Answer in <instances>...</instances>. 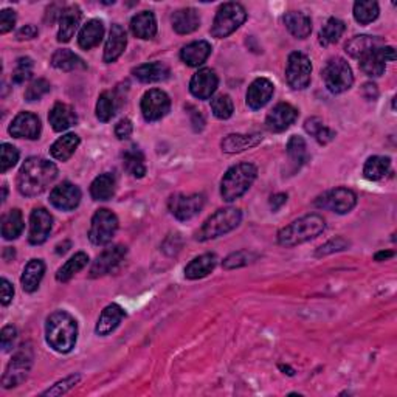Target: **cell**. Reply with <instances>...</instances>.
<instances>
[{"mask_svg": "<svg viewBox=\"0 0 397 397\" xmlns=\"http://www.w3.org/2000/svg\"><path fill=\"white\" fill-rule=\"evenodd\" d=\"M58 177V168L51 161L30 157L20 166L17 174V190L22 196L36 197L42 194Z\"/></svg>", "mask_w": 397, "mask_h": 397, "instance_id": "obj_1", "label": "cell"}, {"mask_svg": "<svg viewBox=\"0 0 397 397\" xmlns=\"http://www.w3.org/2000/svg\"><path fill=\"white\" fill-rule=\"evenodd\" d=\"M45 340L56 353H70L78 340L76 320L65 311L53 312L45 323Z\"/></svg>", "mask_w": 397, "mask_h": 397, "instance_id": "obj_2", "label": "cell"}, {"mask_svg": "<svg viewBox=\"0 0 397 397\" xmlns=\"http://www.w3.org/2000/svg\"><path fill=\"white\" fill-rule=\"evenodd\" d=\"M326 222L320 214H307L278 232V242L282 247H295L320 236L325 232Z\"/></svg>", "mask_w": 397, "mask_h": 397, "instance_id": "obj_3", "label": "cell"}, {"mask_svg": "<svg viewBox=\"0 0 397 397\" xmlns=\"http://www.w3.org/2000/svg\"><path fill=\"white\" fill-rule=\"evenodd\" d=\"M258 170L252 163H239L232 166L220 181V196L225 202H233L250 190L257 180Z\"/></svg>", "mask_w": 397, "mask_h": 397, "instance_id": "obj_4", "label": "cell"}, {"mask_svg": "<svg viewBox=\"0 0 397 397\" xmlns=\"http://www.w3.org/2000/svg\"><path fill=\"white\" fill-rule=\"evenodd\" d=\"M242 220V213L238 208L228 206L222 208V210L216 211L211 218H208L206 222L197 233V241L205 242L210 239H216L219 236L230 233L234 230Z\"/></svg>", "mask_w": 397, "mask_h": 397, "instance_id": "obj_5", "label": "cell"}, {"mask_svg": "<svg viewBox=\"0 0 397 397\" xmlns=\"http://www.w3.org/2000/svg\"><path fill=\"white\" fill-rule=\"evenodd\" d=\"M247 13L241 3H224L218 10L211 25V36L218 39H224L236 31L239 26L245 22Z\"/></svg>", "mask_w": 397, "mask_h": 397, "instance_id": "obj_6", "label": "cell"}, {"mask_svg": "<svg viewBox=\"0 0 397 397\" xmlns=\"http://www.w3.org/2000/svg\"><path fill=\"white\" fill-rule=\"evenodd\" d=\"M323 81L331 93H343L351 89L354 84V75L349 65L343 58L329 59L323 69Z\"/></svg>", "mask_w": 397, "mask_h": 397, "instance_id": "obj_7", "label": "cell"}, {"mask_svg": "<svg viewBox=\"0 0 397 397\" xmlns=\"http://www.w3.org/2000/svg\"><path fill=\"white\" fill-rule=\"evenodd\" d=\"M118 230V218L107 208H101L93 214L89 230V239L95 245H106L115 236Z\"/></svg>", "mask_w": 397, "mask_h": 397, "instance_id": "obj_8", "label": "cell"}, {"mask_svg": "<svg viewBox=\"0 0 397 397\" xmlns=\"http://www.w3.org/2000/svg\"><path fill=\"white\" fill-rule=\"evenodd\" d=\"M33 365V349L30 345L20 346L19 351L13 355V360L10 362L8 368L3 374L2 385L3 388H15L20 385L29 375Z\"/></svg>", "mask_w": 397, "mask_h": 397, "instance_id": "obj_9", "label": "cell"}, {"mask_svg": "<svg viewBox=\"0 0 397 397\" xmlns=\"http://www.w3.org/2000/svg\"><path fill=\"white\" fill-rule=\"evenodd\" d=\"M312 64L305 53L293 51L287 59L286 79L293 90H305L311 84Z\"/></svg>", "mask_w": 397, "mask_h": 397, "instance_id": "obj_10", "label": "cell"}, {"mask_svg": "<svg viewBox=\"0 0 397 397\" xmlns=\"http://www.w3.org/2000/svg\"><path fill=\"white\" fill-rule=\"evenodd\" d=\"M357 205V196L348 188H335V190L321 194L315 200V206L321 210H329L337 214H346Z\"/></svg>", "mask_w": 397, "mask_h": 397, "instance_id": "obj_11", "label": "cell"}, {"mask_svg": "<svg viewBox=\"0 0 397 397\" xmlns=\"http://www.w3.org/2000/svg\"><path fill=\"white\" fill-rule=\"evenodd\" d=\"M396 53L393 47L382 45L359 58V64L362 72L371 78L382 76L385 73L387 60H394Z\"/></svg>", "mask_w": 397, "mask_h": 397, "instance_id": "obj_12", "label": "cell"}, {"mask_svg": "<svg viewBox=\"0 0 397 397\" xmlns=\"http://www.w3.org/2000/svg\"><path fill=\"white\" fill-rule=\"evenodd\" d=\"M205 205L204 194H176L168 202L171 214L179 220H190L202 211Z\"/></svg>", "mask_w": 397, "mask_h": 397, "instance_id": "obj_13", "label": "cell"}, {"mask_svg": "<svg viewBox=\"0 0 397 397\" xmlns=\"http://www.w3.org/2000/svg\"><path fill=\"white\" fill-rule=\"evenodd\" d=\"M171 109V99L160 89L147 90L141 98V113L146 121H159Z\"/></svg>", "mask_w": 397, "mask_h": 397, "instance_id": "obj_14", "label": "cell"}, {"mask_svg": "<svg viewBox=\"0 0 397 397\" xmlns=\"http://www.w3.org/2000/svg\"><path fill=\"white\" fill-rule=\"evenodd\" d=\"M126 253L127 248L124 245H113L111 248H106V250L93 261L89 272L90 278L104 277V275H109L111 272L115 270L121 264V261L126 258Z\"/></svg>", "mask_w": 397, "mask_h": 397, "instance_id": "obj_15", "label": "cell"}, {"mask_svg": "<svg viewBox=\"0 0 397 397\" xmlns=\"http://www.w3.org/2000/svg\"><path fill=\"white\" fill-rule=\"evenodd\" d=\"M53 228V216L45 208H35L30 216L29 241L33 245H40L49 239Z\"/></svg>", "mask_w": 397, "mask_h": 397, "instance_id": "obj_16", "label": "cell"}, {"mask_svg": "<svg viewBox=\"0 0 397 397\" xmlns=\"http://www.w3.org/2000/svg\"><path fill=\"white\" fill-rule=\"evenodd\" d=\"M81 202V190L70 184V181H63V184L55 186L50 193V204L63 211H72L79 205Z\"/></svg>", "mask_w": 397, "mask_h": 397, "instance_id": "obj_17", "label": "cell"}, {"mask_svg": "<svg viewBox=\"0 0 397 397\" xmlns=\"http://www.w3.org/2000/svg\"><path fill=\"white\" fill-rule=\"evenodd\" d=\"M42 126L38 115L31 112H20L19 115L13 120V123L8 127V132L16 138H26L36 140L40 136Z\"/></svg>", "mask_w": 397, "mask_h": 397, "instance_id": "obj_18", "label": "cell"}, {"mask_svg": "<svg viewBox=\"0 0 397 397\" xmlns=\"http://www.w3.org/2000/svg\"><path fill=\"white\" fill-rule=\"evenodd\" d=\"M298 118V111L292 104L279 103L268 112L266 126L272 132H282L291 127Z\"/></svg>", "mask_w": 397, "mask_h": 397, "instance_id": "obj_19", "label": "cell"}, {"mask_svg": "<svg viewBox=\"0 0 397 397\" xmlns=\"http://www.w3.org/2000/svg\"><path fill=\"white\" fill-rule=\"evenodd\" d=\"M219 78L211 69H200L190 81V92L199 99H208L216 92Z\"/></svg>", "mask_w": 397, "mask_h": 397, "instance_id": "obj_20", "label": "cell"}, {"mask_svg": "<svg viewBox=\"0 0 397 397\" xmlns=\"http://www.w3.org/2000/svg\"><path fill=\"white\" fill-rule=\"evenodd\" d=\"M275 86L270 79L267 78H257L253 83L248 86L245 101L247 106L252 111H259L261 107H264L270 98L273 97Z\"/></svg>", "mask_w": 397, "mask_h": 397, "instance_id": "obj_21", "label": "cell"}, {"mask_svg": "<svg viewBox=\"0 0 397 397\" xmlns=\"http://www.w3.org/2000/svg\"><path fill=\"white\" fill-rule=\"evenodd\" d=\"M81 17H83V13H81L78 5L67 6V8L63 10V13L59 15V42H70L81 24Z\"/></svg>", "mask_w": 397, "mask_h": 397, "instance_id": "obj_22", "label": "cell"}, {"mask_svg": "<svg viewBox=\"0 0 397 397\" xmlns=\"http://www.w3.org/2000/svg\"><path fill=\"white\" fill-rule=\"evenodd\" d=\"M126 45H127V36L124 29L118 24H113L104 47V56H103L104 63L107 64L115 63V60L124 53Z\"/></svg>", "mask_w": 397, "mask_h": 397, "instance_id": "obj_23", "label": "cell"}, {"mask_svg": "<svg viewBox=\"0 0 397 397\" xmlns=\"http://www.w3.org/2000/svg\"><path fill=\"white\" fill-rule=\"evenodd\" d=\"M49 121L53 127V131L64 132L76 124L78 115L72 106L65 103H56L51 107V111L49 113Z\"/></svg>", "mask_w": 397, "mask_h": 397, "instance_id": "obj_24", "label": "cell"}, {"mask_svg": "<svg viewBox=\"0 0 397 397\" xmlns=\"http://www.w3.org/2000/svg\"><path fill=\"white\" fill-rule=\"evenodd\" d=\"M124 317L126 312L123 311V307L118 305H109L107 307H104L103 312H101L95 332L101 335V337H106V335H109L111 332L115 331Z\"/></svg>", "mask_w": 397, "mask_h": 397, "instance_id": "obj_25", "label": "cell"}, {"mask_svg": "<svg viewBox=\"0 0 397 397\" xmlns=\"http://www.w3.org/2000/svg\"><path fill=\"white\" fill-rule=\"evenodd\" d=\"M262 141V137L259 133H230L224 140H222V151L227 154H238L242 151L252 149V147L258 146Z\"/></svg>", "mask_w": 397, "mask_h": 397, "instance_id": "obj_26", "label": "cell"}, {"mask_svg": "<svg viewBox=\"0 0 397 397\" xmlns=\"http://www.w3.org/2000/svg\"><path fill=\"white\" fill-rule=\"evenodd\" d=\"M172 29L179 35H190L196 31L200 25V16L194 8H181L171 16Z\"/></svg>", "mask_w": 397, "mask_h": 397, "instance_id": "obj_27", "label": "cell"}, {"mask_svg": "<svg viewBox=\"0 0 397 397\" xmlns=\"http://www.w3.org/2000/svg\"><path fill=\"white\" fill-rule=\"evenodd\" d=\"M132 35L138 39H152L157 35V19L151 11L138 13L131 20Z\"/></svg>", "mask_w": 397, "mask_h": 397, "instance_id": "obj_28", "label": "cell"}, {"mask_svg": "<svg viewBox=\"0 0 397 397\" xmlns=\"http://www.w3.org/2000/svg\"><path fill=\"white\" fill-rule=\"evenodd\" d=\"M211 55V45L206 40H196L185 45L180 51V58L186 65L199 67Z\"/></svg>", "mask_w": 397, "mask_h": 397, "instance_id": "obj_29", "label": "cell"}, {"mask_svg": "<svg viewBox=\"0 0 397 397\" xmlns=\"http://www.w3.org/2000/svg\"><path fill=\"white\" fill-rule=\"evenodd\" d=\"M133 76H136L141 83H161V81H166L170 78L171 72L170 67L163 63H149L138 65L137 69L132 70Z\"/></svg>", "mask_w": 397, "mask_h": 397, "instance_id": "obj_30", "label": "cell"}, {"mask_svg": "<svg viewBox=\"0 0 397 397\" xmlns=\"http://www.w3.org/2000/svg\"><path fill=\"white\" fill-rule=\"evenodd\" d=\"M218 264V257L214 253H205L202 257L194 258L185 267V277L188 279H200L210 275Z\"/></svg>", "mask_w": 397, "mask_h": 397, "instance_id": "obj_31", "label": "cell"}, {"mask_svg": "<svg viewBox=\"0 0 397 397\" xmlns=\"http://www.w3.org/2000/svg\"><path fill=\"white\" fill-rule=\"evenodd\" d=\"M104 36V25L98 19H92L81 29L78 35V44L81 49L90 50L93 47L99 45Z\"/></svg>", "mask_w": 397, "mask_h": 397, "instance_id": "obj_32", "label": "cell"}, {"mask_svg": "<svg viewBox=\"0 0 397 397\" xmlns=\"http://www.w3.org/2000/svg\"><path fill=\"white\" fill-rule=\"evenodd\" d=\"M284 24L287 30L297 39H306L312 33V20L301 11H289L284 15Z\"/></svg>", "mask_w": 397, "mask_h": 397, "instance_id": "obj_33", "label": "cell"}, {"mask_svg": "<svg viewBox=\"0 0 397 397\" xmlns=\"http://www.w3.org/2000/svg\"><path fill=\"white\" fill-rule=\"evenodd\" d=\"M45 273V264L42 259H31L29 264L25 266L22 278H20V282H22V287L25 292L33 293L36 292L39 289L40 281L44 278Z\"/></svg>", "mask_w": 397, "mask_h": 397, "instance_id": "obj_34", "label": "cell"}, {"mask_svg": "<svg viewBox=\"0 0 397 397\" xmlns=\"http://www.w3.org/2000/svg\"><path fill=\"white\" fill-rule=\"evenodd\" d=\"M117 190V179L111 172H104L98 176L90 185V196L95 200H109L113 197Z\"/></svg>", "mask_w": 397, "mask_h": 397, "instance_id": "obj_35", "label": "cell"}, {"mask_svg": "<svg viewBox=\"0 0 397 397\" xmlns=\"http://www.w3.org/2000/svg\"><path fill=\"white\" fill-rule=\"evenodd\" d=\"M79 143H81V140L76 133H65V136L58 138L55 143L51 145V147H50L51 157L59 160V161L69 160L73 154H75V151L78 149Z\"/></svg>", "mask_w": 397, "mask_h": 397, "instance_id": "obj_36", "label": "cell"}, {"mask_svg": "<svg viewBox=\"0 0 397 397\" xmlns=\"http://www.w3.org/2000/svg\"><path fill=\"white\" fill-rule=\"evenodd\" d=\"M382 45H383V40L380 38L362 35V36H354L346 44L345 49L349 56L359 59L360 56L365 55V53L378 49V47H382Z\"/></svg>", "mask_w": 397, "mask_h": 397, "instance_id": "obj_37", "label": "cell"}, {"mask_svg": "<svg viewBox=\"0 0 397 397\" xmlns=\"http://www.w3.org/2000/svg\"><path fill=\"white\" fill-rule=\"evenodd\" d=\"M123 165L124 170L131 174L132 177L141 179L146 174V165H145V156L137 146H131L123 152Z\"/></svg>", "mask_w": 397, "mask_h": 397, "instance_id": "obj_38", "label": "cell"}, {"mask_svg": "<svg viewBox=\"0 0 397 397\" xmlns=\"http://www.w3.org/2000/svg\"><path fill=\"white\" fill-rule=\"evenodd\" d=\"M51 65L55 67L58 70L63 72H73V70H84L86 69V63L81 59L75 53L63 49V50H56L55 55L51 58Z\"/></svg>", "mask_w": 397, "mask_h": 397, "instance_id": "obj_39", "label": "cell"}, {"mask_svg": "<svg viewBox=\"0 0 397 397\" xmlns=\"http://www.w3.org/2000/svg\"><path fill=\"white\" fill-rule=\"evenodd\" d=\"M24 232V218L17 208L11 210L2 218V236L6 241L17 239Z\"/></svg>", "mask_w": 397, "mask_h": 397, "instance_id": "obj_40", "label": "cell"}, {"mask_svg": "<svg viewBox=\"0 0 397 397\" xmlns=\"http://www.w3.org/2000/svg\"><path fill=\"white\" fill-rule=\"evenodd\" d=\"M389 168H391V160L388 157L373 156L366 160L365 166H363V176L371 181H378L387 176Z\"/></svg>", "mask_w": 397, "mask_h": 397, "instance_id": "obj_41", "label": "cell"}, {"mask_svg": "<svg viewBox=\"0 0 397 397\" xmlns=\"http://www.w3.org/2000/svg\"><path fill=\"white\" fill-rule=\"evenodd\" d=\"M87 264H89V257H87L86 253L79 252V253L75 254V257H72L69 261H67L63 267L59 268L58 273H56V279L59 282L70 281L78 272L83 270V268Z\"/></svg>", "mask_w": 397, "mask_h": 397, "instance_id": "obj_42", "label": "cell"}, {"mask_svg": "<svg viewBox=\"0 0 397 397\" xmlns=\"http://www.w3.org/2000/svg\"><path fill=\"white\" fill-rule=\"evenodd\" d=\"M346 30V25L343 20L337 19V17H331L323 26L321 31H320V36L318 40L323 47H327L331 44L339 42L340 38L343 36V33Z\"/></svg>", "mask_w": 397, "mask_h": 397, "instance_id": "obj_43", "label": "cell"}, {"mask_svg": "<svg viewBox=\"0 0 397 397\" xmlns=\"http://www.w3.org/2000/svg\"><path fill=\"white\" fill-rule=\"evenodd\" d=\"M305 131L309 133V136H312L315 140H317L320 145L331 143L335 137V132L332 129H329L327 126H325V123H323L318 117L307 118L305 121Z\"/></svg>", "mask_w": 397, "mask_h": 397, "instance_id": "obj_44", "label": "cell"}, {"mask_svg": "<svg viewBox=\"0 0 397 397\" xmlns=\"http://www.w3.org/2000/svg\"><path fill=\"white\" fill-rule=\"evenodd\" d=\"M117 97L115 92L106 90L99 95L98 103H97V118L103 123H107V121L112 120V117L115 115L117 112Z\"/></svg>", "mask_w": 397, "mask_h": 397, "instance_id": "obj_45", "label": "cell"}, {"mask_svg": "<svg viewBox=\"0 0 397 397\" xmlns=\"http://www.w3.org/2000/svg\"><path fill=\"white\" fill-rule=\"evenodd\" d=\"M379 17V3L373 0H359L354 3V19L360 25H368Z\"/></svg>", "mask_w": 397, "mask_h": 397, "instance_id": "obj_46", "label": "cell"}, {"mask_svg": "<svg viewBox=\"0 0 397 397\" xmlns=\"http://www.w3.org/2000/svg\"><path fill=\"white\" fill-rule=\"evenodd\" d=\"M287 156L297 168L305 165L307 160V146L305 138L298 136H292L291 140L287 141Z\"/></svg>", "mask_w": 397, "mask_h": 397, "instance_id": "obj_47", "label": "cell"}, {"mask_svg": "<svg viewBox=\"0 0 397 397\" xmlns=\"http://www.w3.org/2000/svg\"><path fill=\"white\" fill-rule=\"evenodd\" d=\"M213 115L219 120H228L234 112L233 99L228 95H219L211 99Z\"/></svg>", "mask_w": 397, "mask_h": 397, "instance_id": "obj_48", "label": "cell"}, {"mask_svg": "<svg viewBox=\"0 0 397 397\" xmlns=\"http://www.w3.org/2000/svg\"><path fill=\"white\" fill-rule=\"evenodd\" d=\"M33 59L31 58H19L16 60V67L13 70V83L22 84L25 81H29L33 75Z\"/></svg>", "mask_w": 397, "mask_h": 397, "instance_id": "obj_49", "label": "cell"}, {"mask_svg": "<svg viewBox=\"0 0 397 397\" xmlns=\"http://www.w3.org/2000/svg\"><path fill=\"white\" fill-rule=\"evenodd\" d=\"M351 247V242L345 238H335L327 241L326 244H323L321 247L317 248V252H315V257L317 258H323V257H327V254H332V253H337V252H343V250H348V248Z\"/></svg>", "mask_w": 397, "mask_h": 397, "instance_id": "obj_50", "label": "cell"}, {"mask_svg": "<svg viewBox=\"0 0 397 397\" xmlns=\"http://www.w3.org/2000/svg\"><path fill=\"white\" fill-rule=\"evenodd\" d=\"M51 86L47 79L44 78H38L33 81V83L26 87L25 90V99L26 101H38L40 98H44L47 93L50 92Z\"/></svg>", "mask_w": 397, "mask_h": 397, "instance_id": "obj_51", "label": "cell"}, {"mask_svg": "<svg viewBox=\"0 0 397 397\" xmlns=\"http://www.w3.org/2000/svg\"><path fill=\"white\" fill-rule=\"evenodd\" d=\"M254 258H257V257H254L253 253L247 252V250L234 252V253L230 254V257H227L224 259V268H225V270H233V268H239V267L248 266Z\"/></svg>", "mask_w": 397, "mask_h": 397, "instance_id": "obj_52", "label": "cell"}, {"mask_svg": "<svg viewBox=\"0 0 397 397\" xmlns=\"http://www.w3.org/2000/svg\"><path fill=\"white\" fill-rule=\"evenodd\" d=\"M0 154H2V161H0V172L5 174L13 166H16L19 161V151L10 143H3L0 146Z\"/></svg>", "mask_w": 397, "mask_h": 397, "instance_id": "obj_53", "label": "cell"}, {"mask_svg": "<svg viewBox=\"0 0 397 397\" xmlns=\"http://www.w3.org/2000/svg\"><path fill=\"white\" fill-rule=\"evenodd\" d=\"M79 380H81L79 374L69 375V378L59 380L51 388H49V389H47V391H44L42 396H60V394H65L67 391H70L72 388H75V385H78Z\"/></svg>", "mask_w": 397, "mask_h": 397, "instance_id": "obj_54", "label": "cell"}, {"mask_svg": "<svg viewBox=\"0 0 397 397\" xmlns=\"http://www.w3.org/2000/svg\"><path fill=\"white\" fill-rule=\"evenodd\" d=\"M17 337V331L15 326H5L0 334V343H2V349L5 353L11 351V348L15 346V341Z\"/></svg>", "mask_w": 397, "mask_h": 397, "instance_id": "obj_55", "label": "cell"}, {"mask_svg": "<svg viewBox=\"0 0 397 397\" xmlns=\"http://www.w3.org/2000/svg\"><path fill=\"white\" fill-rule=\"evenodd\" d=\"M16 25V13L13 10H3L0 13V33L6 35Z\"/></svg>", "mask_w": 397, "mask_h": 397, "instance_id": "obj_56", "label": "cell"}, {"mask_svg": "<svg viewBox=\"0 0 397 397\" xmlns=\"http://www.w3.org/2000/svg\"><path fill=\"white\" fill-rule=\"evenodd\" d=\"M133 126L132 121L129 118H123L118 121V124L115 126V136L118 140H126L132 136Z\"/></svg>", "mask_w": 397, "mask_h": 397, "instance_id": "obj_57", "label": "cell"}, {"mask_svg": "<svg viewBox=\"0 0 397 397\" xmlns=\"http://www.w3.org/2000/svg\"><path fill=\"white\" fill-rule=\"evenodd\" d=\"M0 284H2V305L8 306L13 301V297H15V287L6 278H2Z\"/></svg>", "mask_w": 397, "mask_h": 397, "instance_id": "obj_58", "label": "cell"}, {"mask_svg": "<svg viewBox=\"0 0 397 397\" xmlns=\"http://www.w3.org/2000/svg\"><path fill=\"white\" fill-rule=\"evenodd\" d=\"M39 35V30L36 29L35 25H25V26H22V29H20L19 31H17V39L19 40H24V39H35L36 36Z\"/></svg>", "mask_w": 397, "mask_h": 397, "instance_id": "obj_59", "label": "cell"}, {"mask_svg": "<svg viewBox=\"0 0 397 397\" xmlns=\"http://www.w3.org/2000/svg\"><path fill=\"white\" fill-rule=\"evenodd\" d=\"M287 202V194L284 193H279V194H275V196L270 197V206H272V211H278L279 208L284 205Z\"/></svg>", "mask_w": 397, "mask_h": 397, "instance_id": "obj_60", "label": "cell"}, {"mask_svg": "<svg viewBox=\"0 0 397 397\" xmlns=\"http://www.w3.org/2000/svg\"><path fill=\"white\" fill-rule=\"evenodd\" d=\"M363 93L368 99H375L378 98V86L375 84H365L363 86Z\"/></svg>", "mask_w": 397, "mask_h": 397, "instance_id": "obj_61", "label": "cell"}, {"mask_svg": "<svg viewBox=\"0 0 397 397\" xmlns=\"http://www.w3.org/2000/svg\"><path fill=\"white\" fill-rule=\"evenodd\" d=\"M393 257H394L393 252H379V253H375L374 259H375V261H387V259L393 258Z\"/></svg>", "mask_w": 397, "mask_h": 397, "instance_id": "obj_62", "label": "cell"}, {"mask_svg": "<svg viewBox=\"0 0 397 397\" xmlns=\"http://www.w3.org/2000/svg\"><path fill=\"white\" fill-rule=\"evenodd\" d=\"M70 245H72L70 242H69V241H65V242H64V245H63V244H59V245L56 247V253H58V254H64L67 250H69Z\"/></svg>", "mask_w": 397, "mask_h": 397, "instance_id": "obj_63", "label": "cell"}, {"mask_svg": "<svg viewBox=\"0 0 397 397\" xmlns=\"http://www.w3.org/2000/svg\"><path fill=\"white\" fill-rule=\"evenodd\" d=\"M5 199H6V185H3V197H2V200L5 202Z\"/></svg>", "mask_w": 397, "mask_h": 397, "instance_id": "obj_64", "label": "cell"}]
</instances>
